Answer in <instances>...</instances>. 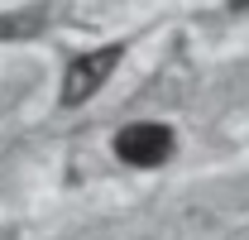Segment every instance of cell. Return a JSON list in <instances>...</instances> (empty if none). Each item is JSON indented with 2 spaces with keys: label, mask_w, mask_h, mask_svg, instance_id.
<instances>
[{
  "label": "cell",
  "mask_w": 249,
  "mask_h": 240,
  "mask_svg": "<svg viewBox=\"0 0 249 240\" xmlns=\"http://www.w3.org/2000/svg\"><path fill=\"white\" fill-rule=\"evenodd\" d=\"M173 149H178V140H173V125H163V120H134L115 135V159L129 168H163Z\"/></svg>",
  "instance_id": "obj_1"
},
{
  "label": "cell",
  "mask_w": 249,
  "mask_h": 240,
  "mask_svg": "<svg viewBox=\"0 0 249 240\" xmlns=\"http://www.w3.org/2000/svg\"><path fill=\"white\" fill-rule=\"evenodd\" d=\"M124 58V43H106V48H91V53H82V58L67 62V72H62V106H82V101H91L96 91L110 82V72L120 67Z\"/></svg>",
  "instance_id": "obj_2"
},
{
  "label": "cell",
  "mask_w": 249,
  "mask_h": 240,
  "mask_svg": "<svg viewBox=\"0 0 249 240\" xmlns=\"http://www.w3.org/2000/svg\"><path fill=\"white\" fill-rule=\"evenodd\" d=\"M43 20L48 15H38V10H29V15H0V39H29V34L43 29Z\"/></svg>",
  "instance_id": "obj_3"
},
{
  "label": "cell",
  "mask_w": 249,
  "mask_h": 240,
  "mask_svg": "<svg viewBox=\"0 0 249 240\" xmlns=\"http://www.w3.org/2000/svg\"><path fill=\"white\" fill-rule=\"evenodd\" d=\"M249 10V0H230V15H245Z\"/></svg>",
  "instance_id": "obj_4"
}]
</instances>
